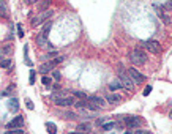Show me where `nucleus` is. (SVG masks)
I'll return each mask as SVG.
<instances>
[{
    "instance_id": "1",
    "label": "nucleus",
    "mask_w": 172,
    "mask_h": 134,
    "mask_svg": "<svg viewBox=\"0 0 172 134\" xmlns=\"http://www.w3.org/2000/svg\"><path fill=\"white\" fill-rule=\"evenodd\" d=\"M129 58H131V63H133V65L141 66V65H144L145 62H147V54H145L144 51H142V49L136 48V49H134V51L131 52Z\"/></svg>"
},
{
    "instance_id": "2",
    "label": "nucleus",
    "mask_w": 172,
    "mask_h": 134,
    "mask_svg": "<svg viewBox=\"0 0 172 134\" xmlns=\"http://www.w3.org/2000/svg\"><path fill=\"white\" fill-rule=\"evenodd\" d=\"M65 60V57L63 55H58V57H55V58H52L51 62H48V63H44L43 66L40 68V73L41 74H46V73H49V71H52L55 66H58L62 63V62Z\"/></svg>"
},
{
    "instance_id": "3",
    "label": "nucleus",
    "mask_w": 172,
    "mask_h": 134,
    "mask_svg": "<svg viewBox=\"0 0 172 134\" xmlns=\"http://www.w3.org/2000/svg\"><path fill=\"white\" fill-rule=\"evenodd\" d=\"M144 48L150 54H161V51H163L161 43L156 41V40H147V41H144Z\"/></svg>"
},
{
    "instance_id": "4",
    "label": "nucleus",
    "mask_w": 172,
    "mask_h": 134,
    "mask_svg": "<svg viewBox=\"0 0 172 134\" xmlns=\"http://www.w3.org/2000/svg\"><path fill=\"white\" fill-rule=\"evenodd\" d=\"M119 81L122 82L123 89L133 91V81H131V77H129V74L125 73V71L122 69V66H120V69H119Z\"/></svg>"
},
{
    "instance_id": "5",
    "label": "nucleus",
    "mask_w": 172,
    "mask_h": 134,
    "mask_svg": "<svg viewBox=\"0 0 172 134\" xmlns=\"http://www.w3.org/2000/svg\"><path fill=\"white\" fill-rule=\"evenodd\" d=\"M52 14H54V13H52V10L43 11L41 14H38L36 18H33V19H32V26H33V27H36V26H40V24L46 22V21H48V18H51Z\"/></svg>"
},
{
    "instance_id": "6",
    "label": "nucleus",
    "mask_w": 172,
    "mask_h": 134,
    "mask_svg": "<svg viewBox=\"0 0 172 134\" xmlns=\"http://www.w3.org/2000/svg\"><path fill=\"white\" fill-rule=\"evenodd\" d=\"M128 74H129V77H131V81L134 84H144V81H145V76H144V74H141L136 68H129Z\"/></svg>"
},
{
    "instance_id": "7",
    "label": "nucleus",
    "mask_w": 172,
    "mask_h": 134,
    "mask_svg": "<svg viewBox=\"0 0 172 134\" xmlns=\"http://www.w3.org/2000/svg\"><path fill=\"white\" fill-rule=\"evenodd\" d=\"M22 126H24V117L22 115H18L16 118H13L11 121L6 123L8 129H18V128H22Z\"/></svg>"
},
{
    "instance_id": "8",
    "label": "nucleus",
    "mask_w": 172,
    "mask_h": 134,
    "mask_svg": "<svg viewBox=\"0 0 172 134\" xmlns=\"http://www.w3.org/2000/svg\"><path fill=\"white\" fill-rule=\"evenodd\" d=\"M54 103L57 106H74L76 99L74 98H62V96H54Z\"/></svg>"
},
{
    "instance_id": "9",
    "label": "nucleus",
    "mask_w": 172,
    "mask_h": 134,
    "mask_svg": "<svg viewBox=\"0 0 172 134\" xmlns=\"http://www.w3.org/2000/svg\"><path fill=\"white\" fill-rule=\"evenodd\" d=\"M123 121L127 123L128 128H139L142 123L139 117H123Z\"/></svg>"
},
{
    "instance_id": "10",
    "label": "nucleus",
    "mask_w": 172,
    "mask_h": 134,
    "mask_svg": "<svg viewBox=\"0 0 172 134\" xmlns=\"http://www.w3.org/2000/svg\"><path fill=\"white\" fill-rule=\"evenodd\" d=\"M106 99H107L109 104H112V106H117V104L122 103V96L117 95V93H109V95L106 96Z\"/></svg>"
},
{
    "instance_id": "11",
    "label": "nucleus",
    "mask_w": 172,
    "mask_h": 134,
    "mask_svg": "<svg viewBox=\"0 0 172 134\" xmlns=\"http://www.w3.org/2000/svg\"><path fill=\"white\" fill-rule=\"evenodd\" d=\"M51 2H52V0H40L36 6H38L40 11H48V10H49V5H51Z\"/></svg>"
},
{
    "instance_id": "12",
    "label": "nucleus",
    "mask_w": 172,
    "mask_h": 134,
    "mask_svg": "<svg viewBox=\"0 0 172 134\" xmlns=\"http://www.w3.org/2000/svg\"><path fill=\"white\" fill-rule=\"evenodd\" d=\"M0 18L8 19V8H6L5 0H0Z\"/></svg>"
},
{
    "instance_id": "13",
    "label": "nucleus",
    "mask_w": 172,
    "mask_h": 134,
    "mask_svg": "<svg viewBox=\"0 0 172 134\" xmlns=\"http://www.w3.org/2000/svg\"><path fill=\"white\" fill-rule=\"evenodd\" d=\"M18 109H19V101H18V99H16V98L10 99V103H8V111L18 112Z\"/></svg>"
},
{
    "instance_id": "14",
    "label": "nucleus",
    "mask_w": 172,
    "mask_h": 134,
    "mask_svg": "<svg viewBox=\"0 0 172 134\" xmlns=\"http://www.w3.org/2000/svg\"><path fill=\"white\" fill-rule=\"evenodd\" d=\"M77 131H82V133H89L92 131V125L90 123H81V125H77Z\"/></svg>"
},
{
    "instance_id": "15",
    "label": "nucleus",
    "mask_w": 172,
    "mask_h": 134,
    "mask_svg": "<svg viewBox=\"0 0 172 134\" xmlns=\"http://www.w3.org/2000/svg\"><path fill=\"white\" fill-rule=\"evenodd\" d=\"M46 129L49 131V134H55L57 133V126L52 123V121H48V123H46Z\"/></svg>"
},
{
    "instance_id": "16",
    "label": "nucleus",
    "mask_w": 172,
    "mask_h": 134,
    "mask_svg": "<svg viewBox=\"0 0 172 134\" xmlns=\"http://www.w3.org/2000/svg\"><path fill=\"white\" fill-rule=\"evenodd\" d=\"M109 89H111L112 91H115V90H119V89H123V85H122V82H111L109 84Z\"/></svg>"
},
{
    "instance_id": "17",
    "label": "nucleus",
    "mask_w": 172,
    "mask_h": 134,
    "mask_svg": "<svg viewBox=\"0 0 172 134\" xmlns=\"http://www.w3.org/2000/svg\"><path fill=\"white\" fill-rule=\"evenodd\" d=\"M11 52H13V46L11 44H6L5 48L2 49V55H10Z\"/></svg>"
},
{
    "instance_id": "18",
    "label": "nucleus",
    "mask_w": 172,
    "mask_h": 134,
    "mask_svg": "<svg viewBox=\"0 0 172 134\" xmlns=\"http://www.w3.org/2000/svg\"><path fill=\"white\" fill-rule=\"evenodd\" d=\"M62 115H63L66 120H74V118H77V115L74 114V112H62Z\"/></svg>"
},
{
    "instance_id": "19",
    "label": "nucleus",
    "mask_w": 172,
    "mask_h": 134,
    "mask_svg": "<svg viewBox=\"0 0 172 134\" xmlns=\"http://www.w3.org/2000/svg\"><path fill=\"white\" fill-rule=\"evenodd\" d=\"M36 43H38L40 46H44L46 43H48V38H46V36H43V35L40 33V35L36 36Z\"/></svg>"
},
{
    "instance_id": "20",
    "label": "nucleus",
    "mask_w": 172,
    "mask_h": 134,
    "mask_svg": "<svg viewBox=\"0 0 172 134\" xmlns=\"http://www.w3.org/2000/svg\"><path fill=\"white\" fill-rule=\"evenodd\" d=\"M73 93H74V96H76V98H79V99H87V98H89V96L84 93V91H79V90L73 91Z\"/></svg>"
},
{
    "instance_id": "21",
    "label": "nucleus",
    "mask_w": 172,
    "mask_h": 134,
    "mask_svg": "<svg viewBox=\"0 0 172 134\" xmlns=\"http://www.w3.org/2000/svg\"><path fill=\"white\" fill-rule=\"evenodd\" d=\"M11 65H13L11 60H0V68H10Z\"/></svg>"
},
{
    "instance_id": "22",
    "label": "nucleus",
    "mask_w": 172,
    "mask_h": 134,
    "mask_svg": "<svg viewBox=\"0 0 172 134\" xmlns=\"http://www.w3.org/2000/svg\"><path fill=\"white\" fill-rule=\"evenodd\" d=\"M41 82H43V85H46V87H48V85L51 87V85H52V79L48 77V76H44L43 79H41Z\"/></svg>"
},
{
    "instance_id": "23",
    "label": "nucleus",
    "mask_w": 172,
    "mask_h": 134,
    "mask_svg": "<svg viewBox=\"0 0 172 134\" xmlns=\"http://www.w3.org/2000/svg\"><path fill=\"white\" fill-rule=\"evenodd\" d=\"M5 134H26V131H22L21 128H18V129H10V131H6Z\"/></svg>"
},
{
    "instance_id": "24",
    "label": "nucleus",
    "mask_w": 172,
    "mask_h": 134,
    "mask_svg": "<svg viewBox=\"0 0 172 134\" xmlns=\"http://www.w3.org/2000/svg\"><path fill=\"white\" fill-rule=\"evenodd\" d=\"M159 16H161V21H163V22H164L166 26H169V22H171V21H169V18H167V14H166V13H161Z\"/></svg>"
},
{
    "instance_id": "25",
    "label": "nucleus",
    "mask_w": 172,
    "mask_h": 134,
    "mask_svg": "<svg viewBox=\"0 0 172 134\" xmlns=\"http://www.w3.org/2000/svg\"><path fill=\"white\" fill-rule=\"evenodd\" d=\"M114 126H115V123L112 121V123H106V125H103V129H104V131H107V129H112Z\"/></svg>"
},
{
    "instance_id": "26",
    "label": "nucleus",
    "mask_w": 172,
    "mask_h": 134,
    "mask_svg": "<svg viewBox=\"0 0 172 134\" xmlns=\"http://www.w3.org/2000/svg\"><path fill=\"white\" fill-rule=\"evenodd\" d=\"M150 91H152V85H147V87H145V90H144V95H145V96H149V95H150Z\"/></svg>"
},
{
    "instance_id": "27",
    "label": "nucleus",
    "mask_w": 172,
    "mask_h": 134,
    "mask_svg": "<svg viewBox=\"0 0 172 134\" xmlns=\"http://www.w3.org/2000/svg\"><path fill=\"white\" fill-rule=\"evenodd\" d=\"M30 84H32V85H33V84H35V71H30Z\"/></svg>"
},
{
    "instance_id": "28",
    "label": "nucleus",
    "mask_w": 172,
    "mask_h": 134,
    "mask_svg": "<svg viewBox=\"0 0 172 134\" xmlns=\"http://www.w3.org/2000/svg\"><path fill=\"white\" fill-rule=\"evenodd\" d=\"M26 104H27V109H30V111H32L33 107H35V106H33V103L30 101V99H27V101H26Z\"/></svg>"
},
{
    "instance_id": "29",
    "label": "nucleus",
    "mask_w": 172,
    "mask_h": 134,
    "mask_svg": "<svg viewBox=\"0 0 172 134\" xmlns=\"http://www.w3.org/2000/svg\"><path fill=\"white\" fill-rule=\"evenodd\" d=\"M18 30H19V36L22 38V36H24V30H22V26H21V24H18Z\"/></svg>"
},
{
    "instance_id": "30",
    "label": "nucleus",
    "mask_w": 172,
    "mask_h": 134,
    "mask_svg": "<svg viewBox=\"0 0 172 134\" xmlns=\"http://www.w3.org/2000/svg\"><path fill=\"white\" fill-rule=\"evenodd\" d=\"M24 2L27 3V5H33V3H36V2H40V0H24Z\"/></svg>"
},
{
    "instance_id": "31",
    "label": "nucleus",
    "mask_w": 172,
    "mask_h": 134,
    "mask_svg": "<svg viewBox=\"0 0 172 134\" xmlns=\"http://www.w3.org/2000/svg\"><path fill=\"white\" fill-rule=\"evenodd\" d=\"M60 77H62V76H60V73H58V71H55V73H54V79H55V81H58Z\"/></svg>"
},
{
    "instance_id": "32",
    "label": "nucleus",
    "mask_w": 172,
    "mask_h": 134,
    "mask_svg": "<svg viewBox=\"0 0 172 134\" xmlns=\"http://www.w3.org/2000/svg\"><path fill=\"white\" fill-rule=\"evenodd\" d=\"M68 134H84L82 131H71V133H68Z\"/></svg>"
},
{
    "instance_id": "33",
    "label": "nucleus",
    "mask_w": 172,
    "mask_h": 134,
    "mask_svg": "<svg viewBox=\"0 0 172 134\" xmlns=\"http://www.w3.org/2000/svg\"><path fill=\"white\" fill-rule=\"evenodd\" d=\"M144 133H145V131H142V129H137V131L134 133V134H144Z\"/></svg>"
},
{
    "instance_id": "34",
    "label": "nucleus",
    "mask_w": 172,
    "mask_h": 134,
    "mask_svg": "<svg viewBox=\"0 0 172 134\" xmlns=\"http://www.w3.org/2000/svg\"><path fill=\"white\" fill-rule=\"evenodd\" d=\"M144 134H152V133H150V131H145V133H144Z\"/></svg>"
},
{
    "instance_id": "35",
    "label": "nucleus",
    "mask_w": 172,
    "mask_h": 134,
    "mask_svg": "<svg viewBox=\"0 0 172 134\" xmlns=\"http://www.w3.org/2000/svg\"><path fill=\"white\" fill-rule=\"evenodd\" d=\"M169 117H171V118H172V112H171V115H169Z\"/></svg>"
}]
</instances>
